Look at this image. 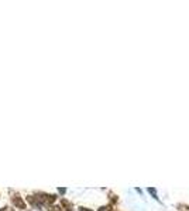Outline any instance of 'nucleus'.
Masks as SVG:
<instances>
[{
  "label": "nucleus",
  "instance_id": "nucleus-1",
  "mask_svg": "<svg viewBox=\"0 0 189 211\" xmlns=\"http://www.w3.org/2000/svg\"><path fill=\"white\" fill-rule=\"evenodd\" d=\"M14 204H16L17 207H20V208H24V207H26L24 206V201H21L20 199H17V197L14 199Z\"/></svg>",
  "mask_w": 189,
  "mask_h": 211
}]
</instances>
